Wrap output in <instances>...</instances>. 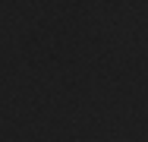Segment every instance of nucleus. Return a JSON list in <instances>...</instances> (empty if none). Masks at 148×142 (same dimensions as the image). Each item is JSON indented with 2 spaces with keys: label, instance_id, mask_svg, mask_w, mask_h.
Wrapping results in <instances>:
<instances>
[]
</instances>
